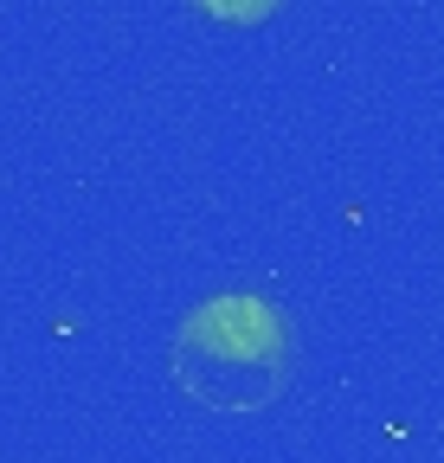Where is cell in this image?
I'll use <instances>...</instances> for the list:
<instances>
[{
    "label": "cell",
    "mask_w": 444,
    "mask_h": 463,
    "mask_svg": "<svg viewBox=\"0 0 444 463\" xmlns=\"http://www.w3.org/2000/svg\"><path fill=\"white\" fill-rule=\"evenodd\" d=\"M290 316L258 289L206 297L175 335V386L206 412H264L290 386Z\"/></svg>",
    "instance_id": "obj_1"
},
{
    "label": "cell",
    "mask_w": 444,
    "mask_h": 463,
    "mask_svg": "<svg viewBox=\"0 0 444 463\" xmlns=\"http://www.w3.org/2000/svg\"><path fill=\"white\" fill-rule=\"evenodd\" d=\"M194 14H206V20H219V26H264L284 0H187Z\"/></svg>",
    "instance_id": "obj_2"
}]
</instances>
